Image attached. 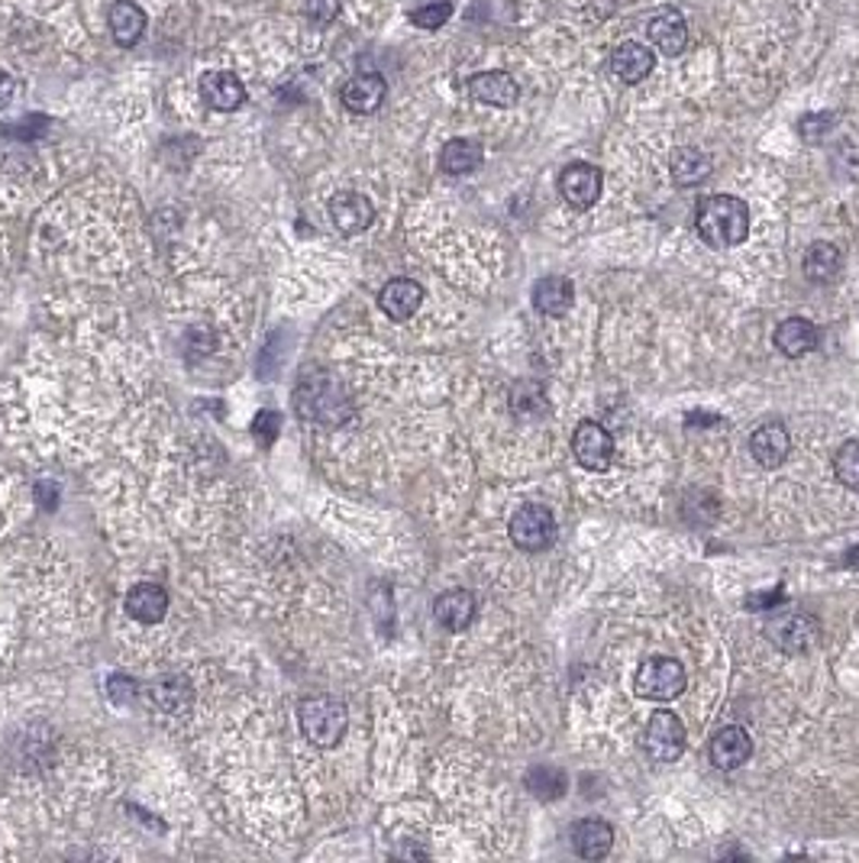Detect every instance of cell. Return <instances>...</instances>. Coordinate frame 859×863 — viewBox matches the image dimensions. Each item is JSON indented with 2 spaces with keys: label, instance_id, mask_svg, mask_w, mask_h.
<instances>
[{
  "label": "cell",
  "instance_id": "603a6c76",
  "mask_svg": "<svg viewBox=\"0 0 859 863\" xmlns=\"http://www.w3.org/2000/svg\"><path fill=\"white\" fill-rule=\"evenodd\" d=\"M108 23H111L114 42L123 46V49H129L146 33V10L139 3H132V0H117V3H111Z\"/></svg>",
  "mask_w": 859,
  "mask_h": 863
},
{
  "label": "cell",
  "instance_id": "1f68e13d",
  "mask_svg": "<svg viewBox=\"0 0 859 863\" xmlns=\"http://www.w3.org/2000/svg\"><path fill=\"white\" fill-rule=\"evenodd\" d=\"M453 16V3L450 0H440V3H427L420 10L410 13V23L420 26V29H440L446 26V20Z\"/></svg>",
  "mask_w": 859,
  "mask_h": 863
},
{
  "label": "cell",
  "instance_id": "f546056e",
  "mask_svg": "<svg viewBox=\"0 0 859 863\" xmlns=\"http://www.w3.org/2000/svg\"><path fill=\"white\" fill-rule=\"evenodd\" d=\"M527 789L543 799V802H553V799H563L566 789H569V779L559 766H533L527 773Z\"/></svg>",
  "mask_w": 859,
  "mask_h": 863
},
{
  "label": "cell",
  "instance_id": "6da1fadb",
  "mask_svg": "<svg viewBox=\"0 0 859 863\" xmlns=\"http://www.w3.org/2000/svg\"><path fill=\"white\" fill-rule=\"evenodd\" d=\"M294 408L304 421H311L317 427H343L356 414L353 398L343 388V382H337L327 372H314V375L301 378V385L294 391Z\"/></svg>",
  "mask_w": 859,
  "mask_h": 863
},
{
  "label": "cell",
  "instance_id": "4dcf8cb0",
  "mask_svg": "<svg viewBox=\"0 0 859 863\" xmlns=\"http://www.w3.org/2000/svg\"><path fill=\"white\" fill-rule=\"evenodd\" d=\"M834 476H837L841 486L859 492V440H847L834 453Z\"/></svg>",
  "mask_w": 859,
  "mask_h": 863
},
{
  "label": "cell",
  "instance_id": "2e32d148",
  "mask_svg": "<svg viewBox=\"0 0 859 863\" xmlns=\"http://www.w3.org/2000/svg\"><path fill=\"white\" fill-rule=\"evenodd\" d=\"M201 101L211 108V111H220V114H230L237 111L245 101L243 82L233 75V72H207L201 78Z\"/></svg>",
  "mask_w": 859,
  "mask_h": 863
},
{
  "label": "cell",
  "instance_id": "4316f807",
  "mask_svg": "<svg viewBox=\"0 0 859 863\" xmlns=\"http://www.w3.org/2000/svg\"><path fill=\"white\" fill-rule=\"evenodd\" d=\"M708 175H711V155L708 152H702L695 146L675 149V155H672V178L679 185L692 188V185H702Z\"/></svg>",
  "mask_w": 859,
  "mask_h": 863
},
{
  "label": "cell",
  "instance_id": "5b68a950",
  "mask_svg": "<svg viewBox=\"0 0 859 863\" xmlns=\"http://www.w3.org/2000/svg\"><path fill=\"white\" fill-rule=\"evenodd\" d=\"M510 540L523 553H543L556 543V514L546 504H523L510 517Z\"/></svg>",
  "mask_w": 859,
  "mask_h": 863
},
{
  "label": "cell",
  "instance_id": "ffe728a7",
  "mask_svg": "<svg viewBox=\"0 0 859 863\" xmlns=\"http://www.w3.org/2000/svg\"><path fill=\"white\" fill-rule=\"evenodd\" d=\"M572 848L582 861H602L614 848V828L602 818H585L572 828Z\"/></svg>",
  "mask_w": 859,
  "mask_h": 863
},
{
  "label": "cell",
  "instance_id": "8d00e7d4",
  "mask_svg": "<svg viewBox=\"0 0 859 863\" xmlns=\"http://www.w3.org/2000/svg\"><path fill=\"white\" fill-rule=\"evenodd\" d=\"M188 347H191L194 353H211V347H214V330H211V327H191V330H188Z\"/></svg>",
  "mask_w": 859,
  "mask_h": 863
},
{
  "label": "cell",
  "instance_id": "ab89813d",
  "mask_svg": "<svg viewBox=\"0 0 859 863\" xmlns=\"http://www.w3.org/2000/svg\"><path fill=\"white\" fill-rule=\"evenodd\" d=\"M16 95V78L10 72H0V108H7Z\"/></svg>",
  "mask_w": 859,
  "mask_h": 863
},
{
  "label": "cell",
  "instance_id": "83f0119b",
  "mask_svg": "<svg viewBox=\"0 0 859 863\" xmlns=\"http://www.w3.org/2000/svg\"><path fill=\"white\" fill-rule=\"evenodd\" d=\"M149 699H152V705H155L159 712L178 715V712H185V709L191 705L194 696H191L188 679H181V676H165V679H159V683L149 686Z\"/></svg>",
  "mask_w": 859,
  "mask_h": 863
},
{
  "label": "cell",
  "instance_id": "e575fe53",
  "mask_svg": "<svg viewBox=\"0 0 859 863\" xmlns=\"http://www.w3.org/2000/svg\"><path fill=\"white\" fill-rule=\"evenodd\" d=\"M108 692H111L114 705H129V702H136V696H139V686H136V679L114 673V676H111V683H108Z\"/></svg>",
  "mask_w": 859,
  "mask_h": 863
},
{
  "label": "cell",
  "instance_id": "74e56055",
  "mask_svg": "<svg viewBox=\"0 0 859 863\" xmlns=\"http://www.w3.org/2000/svg\"><path fill=\"white\" fill-rule=\"evenodd\" d=\"M834 124V117L831 114H824V117H805L801 124H798V129H801V136H808V139H821V133H824V126Z\"/></svg>",
  "mask_w": 859,
  "mask_h": 863
},
{
  "label": "cell",
  "instance_id": "9a60e30c",
  "mask_svg": "<svg viewBox=\"0 0 859 863\" xmlns=\"http://www.w3.org/2000/svg\"><path fill=\"white\" fill-rule=\"evenodd\" d=\"M378 304H381V311L391 317V321H410L417 311H420V304H424V288L414 282V278H391L384 288H381V295H378Z\"/></svg>",
  "mask_w": 859,
  "mask_h": 863
},
{
  "label": "cell",
  "instance_id": "cb8c5ba5",
  "mask_svg": "<svg viewBox=\"0 0 859 863\" xmlns=\"http://www.w3.org/2000/svg\"><path fill=\"white\" fill-rule=\"evenodd\" d=\"M165 612H168V596H165L162 586L139 583V586L129 589V596H126V615L129 617H136L142 624H155V621L165 617Z\"/></svg>",
  "mask_w": 859,
  "mask_h": 863
},
{
  "label": "cell",
  "instance_id": "d6986e66",
  "mask_svg": "<svg viewBox=\"0 0 859 863\" xmlns=\"http://www.w3.org/2000/svg\"><path fill=\"white\" fill-rule=\"evenodd\" d=\"M576 304V288L563 275H543L533 285V308L543 317H566Z\"/></svg>",
  "mask_w": 859,
  "mask_h": 863
},
{
  "label": "cell",
  "instance_id": "5bb4252c",
  "mask_svg": "<svg viewBox=\"0 0 859 863\" xmlns=\"http://www.w3.org/2000/svg\"><path fill=\"white\" fill-rule=\"evenodd\" d=\"M749 453H753V460L759 463V466H766V470H775V466H782L785 460H788V453H792V437H788V430L782 427V424H762V427H756L753 434H749Z\"/></svg>",
  "mask_w": 859,
  "mask_h": 863
},
{
  "label": "cell",
  "instance_id": "9c48e42d",
  "mask_svg": "<svg viewBox=\"0 0 859 863\" xmlns=\"http://www.w3.org/2000/svg\"><path fill=\"white\" fill-rule=\"evenodd\" d=\"M602 188H605V175L592 162H572L559 175V191H563L566 204L576 208V211L595 208L598 198H602Z\"/></svg>",
  "mask_w": 859,
  "mask_h": 863
},
{
  "label": "cell",
  "instance_id": "d6a6232c",
  "mask_svg": "<svg viewBox=\"0 0 859 863\" xmlns=\"http://www.w3.org/2000/svg\"><path fill=\"white\" fill-rule=\"evenodd\" d=\"M46 129H49V121L42 114H29V117H23L16 124L3 126V136H10V139H39Z\"/></svg>",
  "mask_w": 859,
  "mask_h": 863
},
{
  "label": "cell",
  "instance_id": "ac0fdd59",
  "mask_svg": "<svg viewBox=\"0 0 859 863\" xmlns=\"http://www.w3.org/2000/svg\"><path fill=\"white\" fill-rule=\"evenodd\" d=\"M469 95L489 108H514L520 98V85L507 72H479L469 78Z\"/></svg>",
  "mask_w": 859,
  "mask_h": 863
},
{
  "label": "cell",
  "instance_id": "52a82bcc",
  "mask_svg": "<svg viewBox=\"0 0 859 863\" xmlns=\"http://www.w3.org/2000/svg\"><path fill=\"white\" fill-rule=\"evenodd\" d=\"M640 743L646 750L649 760L656 763H675L685 753V725L679 722L675 712H653V718L646 722Z\"/></svg>",
  "mask_w": 859,
  "mask_h": 863
},
{
  "label": "cell",
  "instance_id": "ba28073f",
  "mask_svg": "<svg viewBox=\"0 0 859 863\" xmlns=\"http://www.w3.org/2000/svg\"><path fill=\"white\" fill-rule=\"evenodd\" d=\"M572 453L579 460L582 470L589 473H608L614 463V437L608 427H602L598 421H582L576 424L572 434Z\"/></svg>",
  "mask_w": 859,
  "mask_h": 863
},
{
  "label": "cell",
  "instance_id": "8fae6325",
  "mask_svg": "<svg viewBox=\"0 0 859 863\" xmlns=\"http://www.w3.org/2000/svg\"><path fill=\"white\" fill-rule=\"evenodd\" d=\"M330 221H333V227L340 234L356 237V234H363V230L371 227L375 208H371L366 195H359V191H340V195L330 198Z\"/></svg>",
  "mask_w": 859,
  "mask_h": 863
},
{
  "label": "cell",
  "instance_id": "7402d4cb",
  "mask_svg": "<svg viewBox=\"0 0 859 863\" xmlns=\"http://www.w3.org/2000/svg\"><path fill=\"white\" fill-rule=\"evenodd\" d=\"M653 65H656V59L643 42H620L611 52V72L627 85L643 82L653 72Z\"/></svg>",
  "mask_w": 859,
  "mask_h": 863
},
{
  "label": "cell",
  "instance_id": "60d3db41",
  "mask_svg": "<svg viewBox=\"0 0 859 863\" xmlns=\"http://www.w3.org/2000/svg\"><path fill=\"white\" fill-rule=\"evenodd\" d=\"M847 563H850V566H859V547H854V550L847 553Z\"/></svg>",
  "mask_w": 859,
  "mask_h": 863
},
{
  "label": "cell",
  "instance_id": "4fadbf2b",
  "mask_svg": "<svg viewBox=\"0 0 859 863\" xmlns=\"http://www.w3.org/2000/svg\"><path fill=\"white\" fill-rule=\"evenodd\" d=\"M775 350L788 360L808 357L821 347V330L818 324H811L808 317H788L775 327Z\"/></svg>",
  "mask_w": 859,
  "mask_h": 863
},
{
  "label": "cell",
  "instance_id": "7c38bea8",
  "mask_svg": "<svg viewBox=\"0 0 859 863\" xmlns=\"http://www.w3.org/2000/svg\"><path fill=\"white\" fill-rule=\"evenodd\" d=\"M708 756L718 770H740L749 756H753V738L746 728L740 725H724L711 743H708Z\"/></svg>",
  "mask_w": 859,
  "mask_h": 863
},
{
  "label": "cell",
  "instance_id": "e0dca14e",
  "mask_svg": "<svg viewBox=\"0 0 859 863\" xmlns=\"http://www.w3.org/2000/svg\"><path fill=\"white\" fill-rule=\"evenodd\" d=\"M476 615H479V602H476V596L469 589H450V592L437 596V602H433L437 624L453 630V634L466 630L476 621Z\"/></svg>",
  "mask_w": 859,
  "mask_h": 863
},
{
  "label": "cell",
  "instance_id": "484cf974",
  "mask_svg": "<svg viewBox=\"0 0 859 863\" xmlns=\"http://www.w3.org/2000/svg\"><path fill=\"white\" fill-rule=\"evenodd\" d=\"M841 268H844V252L828 240H818L805 252V275L814 285H831L841 275Z\"/></svg>",
  "mask_w": 859,
  "mask_h": 863
},
{
  "label": "cell",
  "instance_id": "836d02e7",
  "mask_svg": "<svg viewBox=\"0 0 859 863\" xmlns=\"http://www.w3.org/2000/svg\"><path fill=\"white\" fill-rule=\"evenodd\" d=\"M252 434H255V440H258L262 447H271L275 437L281 434V417H278L275 411H258L255 421H252Z\"/></svg>",
  "mask_w": 859,
  "mask_h": 863
},
{
  "label": "cell",
  "instance_id": "f1b7e54d",
  "mask_svg": "<svg viewBox=\"0 0 859 863\" xmlns=\"http://www.w3.org/2000/svg\"><path fill=\"white\" fill-rule=\"evenodd\" d=\"M546 388L540 382H520L514 391H510V411L514 417L520 421H533V417H543L546 414Z\"/></svg>",
  "mask_w": 859,
  "mask_h": 863
},
{
  "label": "cell",
  "instance_id": "7a4b0ae2",
  "mask_svg": "<svg viewBox=\"0 0 859 863\" xmlns=\"http://www.w3.org/2000/svg\"><path fill=\"white\" fill-rule=\"evenodd\" d=\"M698 237L715 249L740 247L749 237V208L734 195H711L695 217Z\"/></svg>",
  "mask_w": 859,
  "mask_h": 863
},
{
  "label": "cell",
  "instance_id": "d590c367",
  "mask_svg": "<svg viewBox=\"0 0 859 863\" xmlns=\"http://www.w3.org/2000/svg\"><path fill=\"white\" fill-rule=\"evenodd\" d=\"M340 7H343V0H307L304 3L307 16L314 23H333L340 16Z\"/></svg>",
  "mask_w": 859,
  "mask_h": 863
},
{
  "label": "cell",
  "instance_id": "44dd1931",
  "mask_svg": "<svg viewBox=\"0 0 859 863\" xmlns=\"http://www.w3.org/2000/svg\"><path fill=\"white\" fill-rule=\"evenodd\" d=\"M384 95H388V85L381 75H356L343 85V104L346 111L353 114H375L381 104H384Z\"/></svg>",
  "mask_w": 859,
  "mask_h": 863
},
{
  "label": "cell",
  "instance_id": "f35d334b",
  "mask_svg": "<svg viewBox=\"0 0 859 863\" xmlns=\"http://www.w3.org/2000/svg\"><path fill=\"white\" fill-rule=\"evenodd\" d=\"M782 599H785V592L775 589V592H769V596H753V599H746V609H772V605H782Z\"/></svg>",
  "mask_w": 859,
  "mask_h": 863
},
{
  "label": "cell",
  "instance_id": "30bf717a",
  "mask_svg": "<svg viewBox=\"0 0 859 863\" xmlns=\"http://www.w3.org/2000/svg\"><path fill=\"white\" fill-rule=\"evenodd\" d=\"M646 36H649V42H653L662 55L675 59V55H682L685 46H689V26H685V16H682L675 7H659V10L646 20Z\"/></svg>",
  "mask_w": 859,
  "mask_h": 863
},
{
  "label": "cell",
  "instance_id": "8992f818",
  "mask_svg": "<svg viewBox=\"0 0 859 863\" xmlns=\"http://www.w3.org/2000/svg\"><path fill=\"white\" fill-rule=\"evenodd\" d=\"M766 637L782 650V653H805L818 643L821 637V624L818 617L808 615V612H798V609H788V612H779L766 621Z\"/></svg>",
  "mask_w": 859,
  "mask_h": 863
},
{
  "label": "cell",
  "instance_id": "d4e9b609",
  "mask_svg": "<svg viewBox=\"0 0 859 863\" xmlns=\"http://www.w3.org/2000/svg\"><path fill=\"white\" fill-rule=\"evenodd\" d=\"M485 152H482V142L479 139H450L440 152V168L446 175H469L482 165Z\"/></svg>",
  "mask_w": 859,
  "mask_h": 863
},
{
  "label": "cell",
  "instance_id": "3957f363",
  "mask_svg": "<svg viewBox=\"0 0 859 863\" xmlns=\"http://www.w3.org/2000/svg\"><path fill=\"white\" fill-rule=\"evenodd\" d=\"M685 686L689 676L675 656H646L633 676V689L646 702H672L685 692Z\"/></svg>",
  "mask_w": 859,
  "mask_h": 863
},
{
  "label": "cell",
  "instance_id": "277c9868",
  "mask_svg": "<svg viewBox=\"0 0 859 863\" xmlns=\"http://www.w3.org/2000/svg\"><path fill=\"white\" fill-rule=\"evenodd\" d=\"M346 705L333 696H314L301 705V728L314 747H333L346 735Z\"/></svg>",
  "mask_w": 859,
  "mask_h": 863
}]
</instances>
